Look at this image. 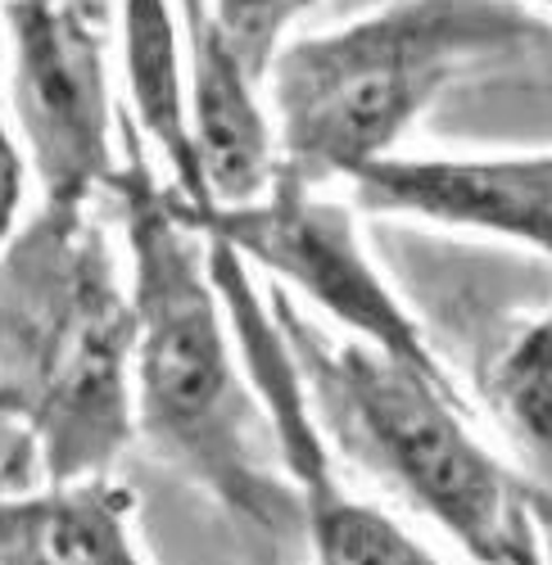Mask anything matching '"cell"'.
<instances>
[{
	"instance_id": "obj_1",
	"label": "cell",
	"mask_w": 552,
	"mask_h": 565,
	"mask_svg": "<svg viewBox=\"0 0 552 565\" xmlns=\"http://www.w3.org/2000/svg\"><path fill=\"white\" fill-rule=\"evenodd\" d=\"M109 195L131 258L136 435L241 521L267 534L286 530L299 502L290 480L272 470V426L213 290L204 235L181 209L177 185H159L141 154L114 172Z\"/></svg>"
},
{
	"instance_id": "obj_2",
	"label": "cell",
	"mask_w": 552,
	"mask_h": 565,
	"mask_svg": "<svg viewBox=\"0 0 552 565\" xmlns=\"http://www.w3.org/2000/svg\"><path fill=\"white\" fill-rule=\"evenodd\" d=\"M131 295L91 204H41L0 245V412L32 435L45 484L109 476L131 444Z\"/></svg>"
},
{
	"instance_id": "obj_3",
	"label": "cell",
	"mask_w": 552,
	"mask_h": 565,
	"mask_svg": "<svg viewBox=\"0 0 552 565\" xmlns=\"http://www.w3.org/2000/svg\"><path fill=\"white\" fill-rule=\"evenodd\" d=\"M548 32L526 0H390L272 60L276 163L321 185L394 154L439 90L480 60Z\"/></svg>"
},
{
	"instance_id": "obj_4",
	"label": "cell",
	"mask_w": 552,
	"mask_h": 565,
	"mask_svg": "<svg viewBox=\"0 0 552 565\" xmlns=\"http://www.w3.org/2000/svg\"><path fill=\"white\" fill-rule=\"evenodd\" d=\"M272 317L295 353L321 426L480 565H539L526 489L463 420L453 385H439L372 344H327L282 295Z\"/></svg>"
},
{
	"instance_id": "obj_5",
	"label": "cell",
	"mask_w": 552,
	"mask_h": 565,
	"mask_svg": "<svg viewBox=\"0 0 552 565\" xmlns=\"http://www.w3.org/2000/svg\"><path fill=\"white\" fill-rule=\"evenodd\" d=\"M181 209L204 241H222L282 286L308 295L331 321L353 331V340L417 366L439 385H453L444 362L426 344L417 317L399 303L385 276L362 254L353 213L340 200L317 195L312 181L276 163L267 195H258L254 204L191 209L181 200Z\"/></svg>"
},
{
	"instance_id": "obj_6",
	"label": "cell",
	"mask_w": 552,
	"mask_h": 565,
	"mask_svg": "<svg viewBox=\"0 0 552 565\" xmlns=\"http://www.w3.org/2000/svg\"><path fill=\"white\" fill-rule=\"evenodd\" d=\"M204 245H209L213 290L226 308L245 375L272 426L276 457L290 470L299 521L312 539L317 565H444L412 534H403L385 511L358 502L340 484L331 448H327V430L317 420V407L295 366V353L282 335V326H276L272 308H263L258 290L250 286L245 258L236 249H226L222 241H204Z\"/></svg>"
},
{
	"instance_id": "obj_7",
	"label": "cell",
	"mask_w": 552,
	"mask_h": 565,
	"mask_svg": "<svg viewBox=\"0 0 552 565\" xmlns=\"http://www.w3.org/2000/svg\"><path fill=\"white\" fill-rule=\"evenodd\" d=\"M10 105L41 204L86 209L118 172L105 32L64 0H0Z\"/></svg>"
},
{
	"instance_id": "obj_8",
	"label": "cell",
	"mask_w": 552,
	"mask_h": 565,
	"mask_svg": "<svg viewBox=\"0 0 552 565\" xmlns=\"http://www.w3.org/2000/svg\"><path fill=\"white\" fill-rule=\"evenodd\" d=\"M353 195L367 213H407L439 226L508 235L552 254V154L512 159H403L358 168Z\"/></svg>"
},
{
	"instance_id": "obj_9",
	"label": "cell",
	"mask_w": 552,
	"mask_h": 565,
	"mask_svg": "<svg viewBox=\"0 0 552 565\" xmlns=\"http://www.w3.org/2000/svg\"><path fill=\"white\" fill-rule=\"evenodd\" d=\"M172 6L187 36V122L204 195L217 209L254 204L276 177V136L258 105V77L222 32L213 0H172Z\"/></svg>"
},
{
	"instance_id": "obj_10",
	"label": "cell",
	"mask_w": 552,
	"mask_h": 565,
	"mask_svg": "<svg viewBox=\"0 0 552 565\" xmlns=\"http://www.w3.org/2000/svg\"><path fill=\"white\" fill-rule=\"evenodd\" d=\"M127 515L131 493L109 476L0 498V565H150Z\"/></svg>"
},
{
	"instance_id": "obj_11",
	"label": "cell",
	"mask_w": 552,
	"mask_h": 565,
	"mask_svg": "<svg viewBox=\"0 0 552 565\" xmlns=\"http://www.w3.org/2000/svg\"><path fill=\"white\" fill-rule=\"evenodd\" d=\"M114 23L123 36V73H127V96L131 114L163 159L172 163L177 195L191 209H204V177L191 146V122H187V77H181V23L172 0H114Z\"/></svg>"
},
{
	"instance_id": "obj_12",
	"label": "cell",
	"mask_w": 552,
	"mask_h": 565,
	"mask_svg": "<svg viewBox=\"0 0 552 565\" xmlns=\"http://www.w3.org/2000/svg\"><path fill=\"white\" fill-rule=\"evenodd\" d=\"M485 398L530 476V493L552 507V312L502 349L485 375Z\"/></svg>"
},
{
	"instance_id": "obj_13",
	"label": "cell",
	"mask_w": 552,
	"mask_h": 565,
	"mask_svg": "<svg viewBox=\"0 0 552 565\" xmlns=\"http://www.w3.org/2000/svg\"><path fill=\"white\" fill-rule=\"evenodd\" d=\"M312 6V0H213V14L222 32L232 36L236 55L254 77H267L276 51L286 45L290 23Z\"/></svg>"
},
{
	"instance_id": "obj_14",
	"label": "cell",
	"mask_w": 552,
	"mask_h": 565,
	"mask_svg": "<svg viewBox=\"0 0 552 565\" xmlns=\"http://www.w3.org/2000/svg\"><path fill=\"white\" fill-rule=\"evenodd\" d=\"M0 55H6V36H0ZM23 195H28V159L6 122V109H0V245L19 231Z\"/></svg>"
},
{
	"instance_id": "obj_15",
	"label": "cell",
	"mask_w": 552,
	"mask_h": 565,
	"mask_svg": "<svg viewBox=\"0 0 552 565\" xmlns=\"http://www.w3.org/2000/svg\"><path fill=\"white\" fill-rule=\"evenodd\" d=\"M68 10H77L86 23H96L100 32H109V23H114V0H64Z\"/></svg>"
},
{
	"instance_id": "obj_16",
	"label": "cell",
	"mask_w": 552,
	"mask_h": 565,
	"mask_svg": "<svg viewBox=\"0 0 552 565\" xmlns=\"http://www.w3.org/2000/svg\"><path fill=\"white\" fill-rule=\"evenodd\" d=\"M534 6H548V10H552V0H534Z\"/></svg>"
}]
</instances>
